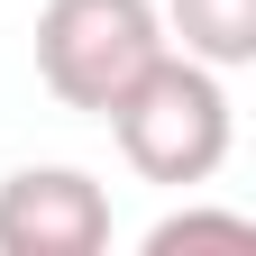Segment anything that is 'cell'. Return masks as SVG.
<instances>
[{
  "label": "cell",
  "mask_w": 256,
  "mask_h": 256,
  "mask_svg": "<svg viewBox=\"0 0 256 256\" xmlns=\"http://www.w3.org/2000/svg\"><path fill=\"white\" fill-rule=\"evenodd\" d=\"M101 119H110L119 156H128L146 183H165V192L210 183L220 165H229V138H238V119H229V82H220L202 55H183V46H165V55H156Z\"/></svg>",
  "instance_id": "obj_1"
},
{
  "label": "cell",
  "mask_w": 256,
  "mask_h": 256,
  "mask_svg": "<svg viewBox=\"0 0 256 256\" xmlns=\"http://www.w3.org/2000/svg\"><path fill=\"white\" fill-rule=\"evenodd\" d=\"M174 37L156 18V0H46L37 10V74H46V92L64 110H92V119Z\"/></svg>",
  "instance_id": "obj_2"
},
{
  "label": "cell",
  "mask_w": 256,
  "mask_h": 256,
  "mask_svg": "<svg viewBox=\"0 0 256 256\" xmlns=\"http://www.w3.org/2000/svg\"><path fill=\"white\" fill-rule=\"evenodd\" d=\"M110 192L82 165H18L0 183V256H101Z\"/></svg>",
  "instance_id": "obj_3"
},
{
  "label": "cell",
  "mask_w": 256,
  "mask_h": 256,
  "mask_svg": "<svg viewBox=\"0 0 256 256\" xmlns=\"http://www.w3.org/2000/svg\"><path fill=\"white\" fill-rule=\"evenodd\" d=\"M165 37H183V55H202L210 74L256 64V0H165Z\"/></svg>",
  "instance_id": "obj_4"
},
{
  "label": "cell",
  "mask_w": 256,
  "mask_h": 256,
  "mask_svg": "<svg viewBox=\"0 0 256 256\" xmlns=\"http://www.w3.org/2000/svg\"><path fill=\"white\" fill-rule=\"evenodd\" d=\"M202 238L256 247V220H247V210H174V220H156V229H146V256H174V247H202Z\"/></svg>",
  "instance_id": "obj_5"
}]
</instances>
